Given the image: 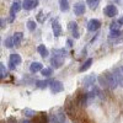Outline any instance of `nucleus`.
<instances>
[{"label":"nucleus","instance_id":"nucleus-1","mask_svg":"<svg viewBox=\"0 0 123 123\" xmlns=\"http://www.w3.org/2000/svg\"><path fill=\"white\" fill-rule=\"evenodd\" d=\"M98 83L102 87H107V89H116L118 86L117 80L113 75V73H105L101 76H98Z\"/></svg>","mask_w":123,"mask_h":123},{"label":"nucleus","instance_id":"nucleus-2","mask_svg":"<svg viewBox=\"0 0 123 123\" xmlns=\"http://www.w3.org/2000/svg\"><path fill=\"white\" fill-rule=\"evenodd\" d=\"M65 122V115L63 110H58L57 112H53L48 118V123H64Z\"/></svg>","mask_w":123,"mask_h":123},{"label":"nucleus","instance_id":"nucleus-3","mask_svg":"<svg viewBox=\"0 0 123 123\" xmlns=\"http://www.w3.org/2000/svg\"><path fill=\"white\" fill-rule=\"evenodd\" d=\"M104 14H105L107 17L113 18V17H116V16L118 15V9H117L116 5L110 4V5H107V6L104 9Z\"/></svg>","mask_w":123,"mask_h":123},{"label":"nucleus","instance_id":"nucleus-4","mask_svg":"<svg viewBox=\"0 0 123 123\" xmlns=\"http://www.w3.org/2000/svg\"><path fill=\"white\" fill-rule=\"evenodd\" d=\"M21 4H20L18 1H14L11 7H10V18H9V22H12L14 21V18L16 16V14L20 12V10H21Z\"/></svg>","mask_w":123,"mask_h":123},{"label":"nucleus","instance_id":"nucleus-5","mask_svg":"<svg viewBox=\"0 0 123 123\" xmlns=\"http://www.w3.org/2000/svg\"><path fill=\"white\" fill-rule=\"evenodd\" d=\"M48 86L50 87L52 94H58V92H62V91L64 90L63 84H62V81H59V80H53V81H50Z\"/></svg>","mask_w":123,"mask_h":123},{"label":"nucleus","instance_id":"nucleus-6","mask_svg":"<svg viewBox=\"0 0 123 123\" xmlns=\"http://www.w3.org/2000/svg\"><path fill=\"white\" fill-rule=\"evenodd\" d=\"M100 27H101V22L97 18H91L87 22V30L90 31V32H96Z\"/></svg>","mask_w":123,"mask_h":123},{"label":"nucleus","instance_id":"nucleus-7","mask_svg":"<svg viewBox=\"0 0 123 123\" xmlns=\"http://www.w3.org/2000/svg\"><path fill=\"white\" fill-rule=\"evenodd\" d=\"M68 30L71 32V36H73L75 39L80 38V33H79V28H78V24L75 21H70L68 25Z\"/></svg>","mask_w":123,"mask_h":123},{"label":"nucleus","instance_id":"nucleus-8","mask_svg":"<svg viewBox=\"0 0 123 123\" xmlns=\"http://www.w3.org/2000/svg\"><path fill=\"white\" fill-rule=\"evenodd\" d=\"M63 64H64V58L58 57V55H53L50 58V65H52V68L59 69V68H62Z\"/></svg>","mask_w":123,"mask_h":123},{"label":"nucleus","instance_id":"nucleus-9","mask_svg":"<svg viewBox=\"0 0 123 123\" xmlns=\"http://www.w3.org/2000/svg\"><path fill=\"white\" fill-rule=\"evenodd\" d=\"M38 5H39V1H38V0H24L21 6H22L25 10L30 11V10H32V9L37 7Z\"/></svg>","mask_w":123,"mask_h":123},{"label":"nucleus","instance_id":"nucleus-10","mask_svg":"<svg viewBox=\"0 0 123 123\" xmlns=\"http://www.w3.org/2000/svg\"><path fill=\"white\" fill-rule=\"evenodd\" d=\"M86 11V6L83 1H79L74 5V14L76 16H81V15H84Z\"/></svg>","mask_w":123,"mask_h":123},{"label":"nucleus","instance_id":"nucleus-11","mask_svg":"<svg viewBox=\"0 0 123 123\" xmlns=\"http://www.w3.org/2000/svg\"><path fill=\"white\" fill-rule=\"evenodd\" d=\"M52 30H53L54 37H60L62 35H63V32H62V26H60V24H59V21L57 18L52 22Z\"/></svg>","mask_w":123,"mask_h":123},{"label":"nucleus","instance_id":"nucleus-12","mask_svg":"<svg viewBox=\"0 0 123 123\" xmlns=\"http://www.w3.org/2000/svg\"><path fill=\"white\" fill-rule=\"evenodd\" d=\"M96 75L95 74H91V75H87V76H85L84 79H83V85L84 86H94V84H95V81H96Z\"/></svg>","mask_w":123,"mask_h":123},{"label":"nucleus","instance_id":"nucleus-13","mask_svg":"<svg viewBox=\"0 0 123 123\" xmlns=\"http://www.w3.org/2000/svg\"><path fill=\"white\" fill-rule=\"evenodd\" d=\"M12 41H14V46L15 47H20L24 41V33L22 32H15L12 36Z\"/></svg>","mask_w":123,"mask_h":123},{"label":"nucleus","instance_id":"nucleus-14","mask_svg":"<svg viewBox=\"0 0 123 123\" xmlns=\"http://www.w3.org/2000/svg\"><path fill=\"white\" fill-rule=\"evenodd\" d=\"M113 75H115V78H116V80H117L118 86L123 87V74H122V71H121L119 68L113 69Z\"/></svg>","mask_w":123,"mask_h":123},{"label":"nucleus","instance_id":"nucleus-15","mask_svg":"<svg viewBox=\"0 0 123 123\" xmlns=\"http://www.w3.org/2000/svg\"><path fill=\"white\" fill-rule=\"evenodd\" d=\"M37 52L41 54V57H42V58H47L49 55V52H48V49L46 48L44 44H39L37 47Z\"/></svg>","mask_w":123,"mask_h":123},{"label":"nucleus","instance_id":"nucleus-16","mask_svg":"<svg viewBox=\"0 0 123 123\" xmlns=\"http://www.w3.org/2000/svg\"><path fill=\"white\" fill-rule=\"evenodd\" d=\"M42 68L43 67L39 62H33V63H31V65H30V71L31 73H37V71H41Z\"/></svg>","mask_w":123,"mask_h":123},{"label":"nucleus","instance_id":"nucleus-17","mask_svg":"<svg viewBox=\"0 0 123 123\" xmlns=\"http://www.w3.org/2000/svg\"><path fill=\"white\" fill-rule=\"evenodd\" d=\"M9 60H11L12 63H15L16 65L21 64V62H22L20 54H17V53H11V54H10V59H9Z\"/></svg>","mask_w":123,"mask_h":123},{"label":"nucleus","instance_id":"nucleus-18","mask_svg":"<svg viewBox=\"0 0 123 123\" xmlns=\"http://www.w3.org/2000/svg\"><path fill=\"white\" fill-rule=\"evenodd\" d=\"M92 62H94V59H92V58H89L86 62H85V63L83 64V65H81L80 67V69H79V71H80V73H84V71H86L90 67H91V64H92Z\"/></svg>","mask_w":123,"mask_h":123},{"label":"nucleus","instance_id":"nucleus-19","mask_svg":"<svg viewBox=\"0 0 123 123\" xmlns=\"http://www.w3.org/2000/svg\"><path fill=\"white\" fill-rule=\"evenodd\" d=\"M59 9L62 12H65L69 10V1L68 0H59Z\"/></svg>","mask_w":123,"mask_h":123},{"label":"nucleus","instance_id":"nucleus-20","mask_svg":"<svg viewBox=\"0 0 123 123\" xmlns=\"http://www.w3.org/2000/svg\"><path fill=\"white\" fill-rule=\"evenodd\" d=\"M53 55H58V57H62V58H64V57H67V50L65 49H63V48H60V49H58V48H53Z\"/></svg>","mask_w":123,"mask_h":123},{"label":"nucleus","instance_id":"nucleus-21","mask_svg":"<svg viewBox=\"0 0 123 123\" xmlns=\"http://www.w3.org/2000/svg\"><path fill=\"white\" fill-rule=\"evenodd\" d=\"M122 35V32H121V30H110V36H108V38L110 39H112V38H118L119 36Z\"/></svg>","mask_w":123,"mask_h":123},{"label":"nucleus","instance_id":"nucleus-22","mask_svg":"<svg viewBox=\"0 0 123 123\" xmlns=\"http://www.w3.org/2000/svg\"><path fill=\"white\" fill-rule=\"evenodd\" d=\"M49 85V81L48 80H37L36 81V86L39 89H46Z\"/></svg>","mask_w":123,"mask_h":123},{"label":"nucleus","instance_id":"nucleus-23","mask_svg":"<svg viewBox=\"0 0 123 123\" xmlns=\"http://www.w3.org/2000/svg\"><path fill=\"white\" fill-rule=\"evenodd\" d=\"M27 28H28V31H31V32H33V31L37 28V24H36L35 20H28L27 21Z\"/></svg>","mask_w":123,"mask_h":123},{"label":"nucleus","instance_id":"nucleus-24","mask_svg":"<svg viewBox=\"0 0 123 123\" xmlns=\"http://www.w3.org/2000/svg\"><path fill=\"white\" fill-rule=\"evenodd\" d=\"M86 3L89 4L90 9L95 10V9L98 6V4H100V0H86Z\"/></svg>","mask_w":123,"mask_h":123},{"label":"nucleus","instance_id":"nucleus-25","mask_svg":"<svg viewBox=\"0 0 123 123\" xmlns=\"http://www.w3.org/2000/svg\"><path fill=\"white\" fill-rule=\"evenodd\" d=\"M7 76V69L5 68V65L3 63H0V78L4 79Z\"/></svg>","mask_w":123,"mask_h":123},{"label":"nucleus","instance_id":"nucleus-26","mask_svg":"<svg viewBox=\"0 0 123 123\" xmlns=\"http://www.w3.org/2000/svg\"><path fill=\"white\" fill-rule=\"evenodd\" d=\"M41 74H42L43 76H46V78H48V76L52 75V69L50 68H42L41 69Z\"/></svg>","mask_w":123,"mask_h":123},{"label":"nucleus","instance_id":"nucleus-27","mask_svg":"<svg viewBox=\"0 0 123 123\" xmlns=\"http://www.w3.org/2000/svg\"><path fill=\"white\" fill-rule=\"evenodd\" d=\"M35 113H36V112H35L33 110H31V108H25V110H24V115H25L26 117H28V118L35 117Z\"/></svg>","mask_w":123,"mask_h":123},{"label":"nucleus","instance_id":"nucleus-28","mask_svg":"<svg viewBox=\"0 0 123 123\" xmlns=\"http://www.w3.org/2000/svg\"><path fill=\"white\" fill-rule=\"evenodd\" d=\"M4 43H5V47H6V48H9V49H10V48H12V47H14L12 37H7V38L5 39V42H4Z\"/></svg>","mask_w":123,"mask_h":123},{"label":"nucleus","instance_id":"nucleus-29","mask_svg":"<svg viewBox=\"0 0 123 123\" xmlns=\"http://www.w3.org/2000/svg\"><path fill=\"white\" fill-rule=\"evenodd\" d=\"M119 27H121V25L118 24L117 20H113L110 25V30H119Z\"/></svg>","mask_w":123,"mask_h":123},{"label":"nucleus","instance_id":"nucleus-30","mask_svg":"<svg viewBox=\"0 0 123 123\" xmlns=\"http://www.w3.org/2000/svg\"><path fill=\"white\" fill-rule=\"evenodd\" d=\"M42 15H43V11H39L38 15H37V20H38L39 22H44V20H46V18L42 17Z\"/></svg>","mask_w":123,"mask_h":123},{"label":"nucleus","instance_id":"nucleus-31","mask_svg":"<svg viewBox=\"0 0 123 123\" xmlns=\"http://www.w3.org/2000/svg\"><path fill=\"white\" fill-rule=\"evenodd\" d=\"M15 68H16V64L12 63L11 60H9V69H10V70H15Z\"/></svg>","mask_w":123,"mask_h":123},{"label":"nucleus","instance_id":"nucleus-32","mask_svg":"<svg viewBox=\"0 0 123 123\" xmlns=\"http://www.w3.org/2000/svg\"><path fill=\"white\" fill-rule=\"evenodd\" d=\"M5 24H6V21H5L4 18L0 17V30H3V28L5 27Z\"/></svg>","mask_w":123,"mask_h":123},{"label":"nucleus","instance_id":"nucleus-33","mask_svg":"<svg viewBox=\"0 0 123 123\" xmlns=\"http://www.w3.org/2000/svg\"><path fill=\"white\" fill-rule=\"evenodd\" d=\"M67 44H68V47L71 48V47H73V39H70V38L67 39Z\"/></svg>","mask_w":123,"mask_h":123},{"label":"nucleus","instance_id":"nucleus-34","mask_svg":"<svg viewBox=\"0 0 123 123\" xmlns=\"http://www.w3.org/2000/svg\"><path fill=\"white\" fill-rule=\"evenodd\" d=\"M117 21H118V24H119L121 26H123V16H122V17H119V18L117 20Z\"/></svg>","mask_w":123,"mask_h":123},{"label":"nucleus","instance_id":"nucleus-35","mask_svg":"<svg viewBox=\"0 0 123 123\" xmlns=\"http://www.w3.org/2000/svg\"><path fill=\"white\" fill-rule=\"evenodd\" d=\"M117 1H119V0H117Z\"/></svg>","mask_w":123,"mask_h":123}]
</instances>
